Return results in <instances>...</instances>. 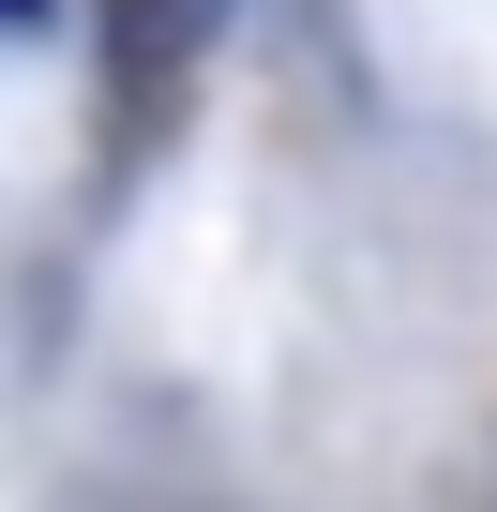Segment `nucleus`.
I'll return each mask as SVG.
<instances>
[{
	"instance_id": "obj_1",
	"label": "nucleus",
	"mask_w": 497,
	"mask_h": 512,
	"mask_svg": "<svg viewBox=\"0 0 497 512\" xmlns=\"http://www.w3.org/2000/svg\"><path fill=\"white\" fill-rule=\"evenodd\" d=\"M226 16H241V0H136V46H151V61H181V46H196V31H226Z\"/></svg>"
},
{
	"instance_id": "obj_2",
	"label": "nucleus",
	"mask_w": 497,
	"mask_h": 512,
	"mask_svg": "<svg viewBox=\"0 0 497 512\" xmlns=\"http://www.w3.org/2000/svg\"><path fill=\"white\" fill-rule=\"evenodd\" d=\"M46 16H61V0H0V31H46Z\"/></svg>"
}]
</instances>
